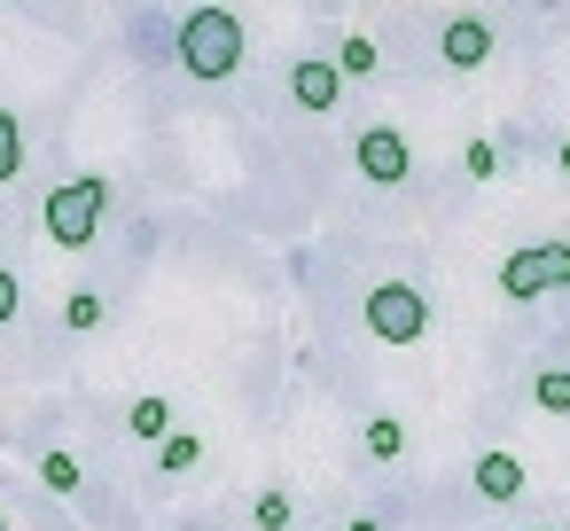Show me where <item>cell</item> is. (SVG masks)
Returning a JSON list of instances; mask_svg holds the SVG:
<instances>
[{
	"label": "cell",
	"instance_id": "cell-13",
	"mask_svg": "<svg viewBox=\"0 0 570 531\" xmlns=\"http://www.w3.org/2000/svg\"><path fill=\"white\" fill-rule=\"evenodd\" d=\"M17 173H24V126H17V110H0V188Z\"/></svg>",
	"mask_w": 570,
	"mask_h": 531
},
{
	"label": "cell",
	"instance_id": "cell-3",
	"mask_svg": "<svg viewBox=\"0 0 570 531\" xmlns=\"http://www.w3.org/2000/svg\"><path fill=\"white\" fill-rule=\"evenodd\" d=\"M360 321H367V336H383V344H422V328H430V297H422L414 282H375L367 305H360Z\"/></svg>",
	"mask_w": 570,
	"mask_h": 531
},
{
	"label": "cell",
	"instance_id": "cell-19",
	"mask_svg": "<svg viewBox=\"0 0 570 531\" xmlns=\"http://www.w3.org/2000/svg\"><path fill=\"white\" fill-rule=\"evenodd\" d=\"M461 173H469V180H492V173H500V149H492V141H469V149H461Z\"/></svg>",
	"mask_w": 570,
	"mask_h": 531
},
{
	"label": "cell",
	"instance_id": "cell-14",
	"mask_svg": "<svg viewBox=\"0 0 570 531\" xmlns=\"http://www.w3.org/2000/svg\"><path fill=\"white\" fill-rule=\"evenodd\" d=\"M79 476H87V469H79V453H63V445H56V453H40V484H48V492H79Z\"/></svg>",
	"mask_w": 570,
	"mask_h": 531
},
{
	"label": "cell",
	"instance_id": "cell-23",
	"mask_svg": "<svg viewBox=\"0 0 570 531\" xmlns=\"http://www.w3.org/2000/svg\"><path fill=\"white\" fill-rule=\"evenodd\" d=\"M531 531H562V523H531Z\"/></svg>",
	"mask_w": 570,
	"mask_h": 531
},
{
	"label": "cell",
	"instance_id": "cell-16",
	"mask_svg": "<svg viewBox=\"0 0 570 531\" xmlns=\"http://www.w3.org/2000/svg\"><path fill=\"white\" fill-rule=\"evenodd\" d=\"M250 523H258V531H289V523H297V500H289V492H258Z\"/></svg>",
	"mask_w": 570,
	"mask_h": 531
},
{
	"label": "cell",
	"instance_id": "cell-12",
	"mask_svg": "<svg viewBox=\"0 0 570 531\" xmlns=\"http://www.w3.org/2000/svg\"><path fill=\"white\" fill-rule=\"evenodd\" d=\"M360 445H367L375 461H399V453H406V422H399V414H375V422L360 430Z\"/></svg>",
	"mask_w": 570,
	"mask_h": 531
},
{
	"label": "cell",
	"instance_id": "cell-7",
	"mask_svg": "<svg viewBox=\"0 0 570 531\" xmlns=\"http://www.w3.org/2000/svg\"><path fill=\"white\" fill-rule=\"evenodd\" d=\"M289 95H297V110H336V95H344V71L336 63H321V56H305L297 71H289Z\"/></svg>",
	"mask_w": 570,
	"mask_h": 531
},
{
	"label": "cell",
	"instance_id": "cell-5",
	"mask_svg": "<svg viewBox=\"0 0 570 531\" xmlns=\"http://www.w3.org/2000/svg\"><path fill=\"white\" fill-rule=\"evenodd\" d=\"M438 56H445V71H484V56H492V24L484 17H445V32H438Z\"/></svg>",
	"mask_w": 570,
	"mask_h": 531
},
{
	"label": "cell",
	"instance_id": "cell-22",
	"mask_svg": "<svg viewBox=\"0 0 570 531\" xmlns=\"http://www.w3.org/2000/svg\"><path fill=\"white\" fill-rule=\"evenodd\" d=\"M554 165H562V173H570V141H562V149H554Z\"/></svg>",
	"mask_w": 570,
	"mask_h": 531
},
{
	"label": "cell",
	"instance_id": "cell-6",
	"mask_svg": "<svg viewBox=\"0 0 570 531\" xmlns=\"http://www.w3.org/2000/svg\"><path fill=\"white\" fill-rule=\"evenodd\" d=\"M469 484H476V500L508 508V500L523 492V461H515L508 445H484V453H476V469H469Z\"/></svg>",
	"mask_w": 570,
	"mask_h": 531
},
{
	"label": "cell",
	"instance_id": "cell-10",
	"mask_svg": "<svg viewBox=\"0 0 570 531\" xmlns=\"http://www.w3.org/2000/svg\"><path fill=\"white\" fill-rule=\"evenodd\" d=\"M336 71H344V79H383V56H375V40H367V32H352V40L336 48Z\"/></svg>",
	"mask_w": 570,
	"mask_h": 531
},
{
	"label": "cell",
	"instance_id": "cell-2",
	"mask_svg": "<svg viewBox=\"0 0 570 531\" xmlns=\"http://www.w3.org/2000/svg\"><path fill=\"white\" fill-rule=\"evenodd\" d=\"M102 204H110V180H102V173H79V180H63V188L48 196V212H40L48 243H63V250H87V243H95V227H102Z\"/></svg>",
	"mask_w": 570,
	"mask_h": 531
},
{
	"label": "cell",
	"instance_id": "cell-1",
	"mask_svg": "<svg viewBox=\"0 0 570 531\" xmlns=\"http://www.w3.org/2000/svg\"><path fill=\"white\" fill-rule=\"evenodd\" d=\"M173 48H180V71H196V79H235V71H243V17H235V9H188L180 32H173Z\"/></svg>",
	"mask_w": 570,
	"mask_h": 531
},
{
	"label": "cell",
	"instance_id": "cell-18",
	"mask_svg": "<svg viewBox=\"0 0 570 531\" xmlns=\"http://www.w3.org/2000/svg\"><path fill=\"white\" fill-rule=\"evenodd\" d=\"M539 250V274H547V289H562L570 282V243H531Z\"/></svg>",
	"mask_w": 570,
	"mask_h": 531
},
{
	"label": "cell",
	"instance_id": "cell-9",
	"mask_svg": "<svg viewBox=\"0 0 570 531\" xmlns=\"http://www.w3.org/2000/svg\"><path fill=\"white\" fill-rule=\"evenodd\" d=\"M196 461H204V437H196V430H165V437H157V469H165V476H188Z\"/></svg>",
	"mask_w": 570,
	"mask_h": 531
},
{
	"label": "cell",
	"instance_id": "cell-8",
	"mask_svg": "<svg viewBox=\"0 0 570 531\" xmlns=\"http://www.w3.org/2000/svg\"><path fill=\"white\" fill-rule=\"evenodd\" d=\"M500 297H508V305H531V297H547L539 250H508V258H500Z\"/></svg>",
	"mask_w": 570,
	"mask_h": 531
},
{
	"label": "cell",
	"instance_id": "cell-20",
	"mask_svg": "<svg viewBox=\"0 0 570 531\" xmlns=\"http://www.w3.org/2000/svg\"><path fill=\"white\" fill-rule=\"evenodd\" d=\"M24 313V282H17V266H0V328H9Z\"/></svg>",
	"mask_w": 570,
	"mask_h": 531
},
{
	"label": "cell",
	"instance_id": "cell-4",
	"mask_svg": "<svg viewBox=\"0 0 570 531\" xmlns=\"http://www.w3.org/2000/svg\"><path fill=\"white\" fill-rule=\"evenodd\" d=\"M352 157H360V173H367L375 188H399V180L414 173V149H406V134H399V126H367Z\"/></svg>",
	"mask_w": 570,
	"mask_h": 531
},
{
	"label": "cell",
	"instance_id": "cell-11",
	"mask_svg": "<svg viewBox=\"0 0 570 531\" xmlns=\"http://www.w3.org/2000/svg\"><path fill=\"white\" fill-rule=\"evenodd\" d=\"M126 430H134V437H149V445H157V437H165V430H173V406H165V399H157V391H141V399H134V414H126Z\"/></svg>",
	"mask_w": 570,
	"mask_h": 531
},
{
	"label": "cell",
	"instance_id": "cell-24",
	"mask_svg": "<svg viewBox=\"0 0 570 531\" xmlns=\"http://www.w3.org/2000/svg\"><path fill=\"white\" fill-rule=\"evenodd\" d=\"M0 531H9V508H0Z\"/></svg>",
	"mask_w": 570,
	"mask_h": 531
},
{
	"label": "cell",
	"instance_id": "cell-21",
	"mask_svg": "<svg viewBox=\"0 0 570 531\" xmlns=\"http://www.w3.org/2000/svg\"><path fill=\"white\" fill-rule=\"evenodd\" d=\"M344 531H383V523H375V515H352V523H344Z\"/></svg>",
	"mask_w": 570,
	"mask_h": 531
},
{
	"label": "cell",
	"instance_id": "cell-15",
	"mask_svg": "<svg viewBox=\"0 0 570 531\" xmlns=\"http://www.w3.org/2000/svg\"><path fill=\"white\" fill-rule=\"evenodd\" d=\"M531 399H539L547 414H570V367H539V375H531Z\"/></svg>",
	"mask_w": 570,
	"mask_h": 531
},
{
	"label": "cell",
	"instance_id": "cell-17",
	"mask_svg": "<svg viewBox=\"0 0 570 531\" xmlns=\"http://www.w3.org/2000/svg\"><path fill=\"white\" fill-rule=\"evenodd\" d=\"M102 313H110V305H102L95 289H71V297H63V321H71L79 336H87V328H102Z\"/></svg>",
	"mask_w": 570,
	"mask_h": 531
}]
</instances>
